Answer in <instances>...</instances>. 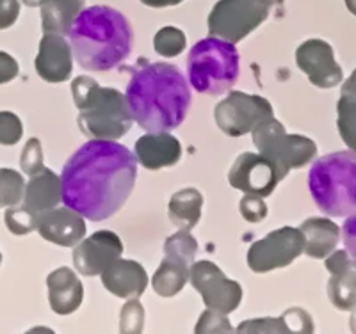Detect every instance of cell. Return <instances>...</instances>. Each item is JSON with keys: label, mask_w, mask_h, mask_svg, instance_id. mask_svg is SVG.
<instances>
[{"label": "cell", "mask_w": 356, "mask_h": 334, "mask_svg": "<svg viewBox=\"0 0 356 334\" xmlns=\"http://www.w3.org/2000/svg\"><path fill=\"white\" fill-rule=\"evenodd\" d=\"M312 199L330 217H348L356 210V153L335 151L314 162L308 173Z\"/></svg>", "instance_id": "cell-5"}, {"label": "cell", "mask_w": 356, "mask_h": 334, "mask_svg": "<svg viewBox=\"0 0 356 334\" xmlns=\"http://www.w3.org/2000/svg\"><path fill=\"white\" fill-rule=\"evenodd\" d=\"M282 317L287 322L291 333H314V322L307 311L300 310V308H291Z\"/></svg>", "instance_id": "cell-37"}, {"label": "cell", "mask_w": 356, "mask_h": 334, "mask_svg": "<svg viewBox=\"0 0 356 334\" xmlns=\"http://www.w3.org/2000/svg\"><path fill=\"white\" fill-rule=\"evenodd\" d=\"M4 222L6 228H8L13 235L24 237V235L38 230L40 215H38L36 212H33L31 208H27L25 205H15L6 208Z\"/></svg>", "instance_id": "cell-27"}, {"label": "cell", "mask_w": 356, "mask_h": 334, "mask_svg": "<svg viewBox=\"0 0 356 334\" xmlns=\"http://www.w3.org/2000/svg\"><path fill=\"white\" fill-rule=\"evenodd\" d=\"M49 302L54 313L72 315L81 308L84 299V286L81 279L68 267H61L50 272L47 278Z\"/></svg>", "instance_id": "cell-19"}, {"label": "cell", "mask_w": 356, "mask_h": 334, "mask_svg": "<svg viewBox=\"0 0 356 334\" xmlns=\"http://www.w3.org/2000/svg\"><path fill=\"white\" fill-rule=\"evenodd\" d=\"M253 144L287 176L289 171L301 169L317 155V144L298 133H287L276 117L264 121L253 132Z\"/></svg>", "instance_id": "cell-7"}, {"label": "cell", "mask_w": 356, "mask_h": 334, "mask_svg": "<svg viewBox=\"0 0 356 334\" xmlns=\"http://www.w3.org/2000/svg\"><path fill=\"white\" fill-rule=\"evenodd\" d=\"M271 117L275 110L266 98L243 91H230L214 109L216 123L228 137H243Z\"/></svg>", "instance_id": "cell-9"}, {"label": "cell", "mask_w": 356, "mask_h": 334, "mask_svg": "<svg viewBox=\"0 0 356 334\" xmlns=\"http://www.w3.org/2000/svg\"><path fill=\"white\" fill-rule=\"evenodd\" d=\"M269 8H273V6H282L285 2V0H264Z\"/></svg>", "instance_id": "cell-45"}, {"label": "cell", "mask_w": 356, "mask_h": 334, "mask_svg": "<svg viewBox=\"0 0 356 334\" xmlns=\"http://www.w3.org/2000/svg\"><path fill=\"white\" fill-rule=\"evenodd\" d=\"M20 17V0H0V31L13 27Z\"/></svg>", "instance_id": "cell-38"}, {"label": "cell", "mask_w": 356, "mask_h": 334, "mask_svg": "<svg viewBox=\"0 0 356 334\" xmlns=\"http://www.w3.org/2000/svg\"><path fill=\"white\" fill-rule=\"evenodd\" d=\"M25 181L15 169H0V208L20 205L24 201Z\"/></svg>", "instance_id": "cell-28"}, {"label": "cell", "mask_w": 356, "mask_h": 334, "mask_svg": "<svg viewBox=\"0 0 356 334\" xmlns=\"http://www.w3.org/2000/svg\"><path fill=\"white\" fill-rule=\"evenodd\" d=\"M73 103L79 109V128L89 139L116 141L134 123L125 94L102 87L95 78L81 75L72 82Z\"/></svg>", "instance_id": "cell-4"}, {"label": "cell", "mask_w": 356, "mask_h": 334, "mask_svg": "<svg viewBox=\"0 0 356 334\" xmlns=\"http://www.w3.org/2000/svg\"><path fill=\"white\" fill-rule=\"evenodd\" d=\"M20 165H22V171H24L27 176H34V174L40 173L41 169H44L43 149H41L40 139L36 137L29 139L24 151H22Z\"/></svg>", "instance_id": "cell-34"}, {"label": "cell", "mask_w": 356, "mask_h": 334, "mask_svg": "<svg viewBox=\"0 0 356 334\" xmlns=\"http://www.w3.org/2000/svg\"><path fill=\"white\" fill-rule=\"evenodd\" d=\"M136 178L138 157L127 146L89 139L63 167V201L84 219L106 221L125 206Z\"/></svg>", "instance_id": "cell-1"}, {"label": "cell", "mask_w": 356, "mask_h": 334, "mask_svg": "<svg viewBox=\"0 0 356 334\" xmlns=\"http://www.w3.org/2000/svg\"><path fill=\"white\" fill-rule=\"evenodd\" d=\"M285 174L267 157L260 153H246L235 158L228 173V183L234 189L246 194H259L267 197L275 192L276 185L284 180Z\"/></svg>", "instance_id": "cell-12"}, {"label": "cell", "mask_w": 356, "mask_h": 334, "mask_svg": "<svg viewBox=\"0 0 356 334\" xmlns=\"http://www.w3.org/2000/svg\"><path fill=\"white\" fill-rule=\"evenodd\" d=\"M300 231L305 238L303 253L314 260H323L339 246L340 228L332 219L310 217L301 222Z\"/></svg>", "instance_id": "cell-22"}, {"label": "cell", "mask_w": 356, "mask_h": 334, "mask_svg": "<svg viewBox=\"0 0 356 334\" xmlns=\"http://www.w3.org/2000/svg\"><path fill=\"white\" fill-rule=\"evenodd\" d=\"M63 201L61 176H57L54 171L41 169L40 173L31 176L25 185L24 205L36 212L38 215L56 208Z\"/></svg>", "instance_id": "cell-20"}, {"label": "cell", "mask_w": 356, "mask_h": 334, "mask_svg": "<svg viewBox=\"0 0 356 334\" xmlns=\"http://www.w3.org/2000/svg\"><path fill=\"white\" fill-rule=\"evenodd\" d=\"M337 128L344 144L356 153V93L348 85H342L337 103Z\"/></svg>", "instance_id": "cell-26"}, {"label": "cell", "mask_w": 356, "mask_h": 334, "mask_svg": "<svg viewBox=\"0 0 356 334\" xmlns=\"http://www.w3.org/2000/svg\"><path fill=\"white\" fill-rule=\"evenodd\" d=\"M145 324V310L138 297H130L120 315V331L122 333H141Z\"/></svg>", "instance_id": "cell-32"}, {"label": "cell", "mask_w": 356, "mask_h": 334, "mask_svg": "<svg viewBox=\"0 0 356 334\" xmlns=\"http://www.w3.org/2000/svg\"><path fill=\"white\" fill-rule=\"evenodd\" d=\"M340 237L344 240L346 251L349 253V256H353L356 260V210L349 214V217L346 219L344 226H342V231H340Z\"/></svg>", "instance_id": "cell-39"}, {"label": "cell", "mask_w": 356, "mask_h": 334, "mask_svg": "<svg viewBox=\"0 0 356 334\" xmlns=\"http://www.w3.org/2000/svg\"><path fill=\"white\" fill-rule=\"evenodd\" d=\"M305 238L300 228H280L271 231L262 240L251 244L246 262L253 272L266 274L276 269H285L303 254Z\"/></svg>", "instance_id": "cell-10"}, {"label": "cell", "mask_w": 356, "mask_h": 334, "mask_svg": "<svg viewBox=\"0 0 356 334\" xmlns=\"http://www.w3.org/2000/svg\"><path fill=\"white\" fill-rule=\"evenodd\" d=\"M346 8L349 9L351 15H355L356 17V0H346Z\"/></svg>", "instance_id": "cell-44"}, {"label": "cell", "mask_w": 356, "mask_h": 334, "mask_svg": "<svg viewBox=\"0 0 356 334\" xmlns=\"http://www.w3.org/2000/svg\"><path fill=\"white\" fill-rule=\"evenodd\" d=\"M198 253V242L191 235V231L178 230L177 233L171 235L166 242H164V254L166 256H173L182 260V262L193 265L195 263V256Z\"/></svg>", "instance_id": "cell-29"}, {"label": "cell", "mask_w": 356, "mask_h": 334, "mask_svg": "<svg viewBox=\"0 0 356 334\" xmlns=\"http://www.w3.org/2000/svg\"><path fill=\"white\" fill-rule=\"evenodd\" d=\"M136 157L143 167L159 171L182 158V144L170 132H148L136 142Z\"/></svg>", "instance_id": "cell-17"}, {"label": "cell", "mask_w": 356, "mask_h": 334, "mask_svg": "<svg viewBox=\"0 0 356 334\" xmlns=\"http://www.w3.org/2000/svg\"><path fill=\"white\" fill-rule=\"evenodd\" d=\"M102 285L106 286L107 292H111L114 297H139L145 294L148 286V274L141 263L118 258L113 265L102 272Z\"/></svg>", "instance_id": "cell-18"}, {"label": "cell", "mask_w": 356, "mask_h": 334, "mask_svg": "<svg viewBox=\"0 0 356 334\" xmlns=\"http://www.w3.org/2000/svg\"><path fill=\"white\" fill-rule=\"evenodd\" d=\"M328 297L340 311H353L356 306V260H351L348 269L332 276L328 281Z\"/></svg>", "instance_id": "cell-25"}, {"label": "cell", "mask_w": 356, "mask_h": 334, "mask_svg": "<svg viewBox=\"0 0 356 334\" xmlns=\"http://www.w3.org/2000/svg\"><path fill=\"white\" fill-rule=\"evenodd\" d=\"M134 121L146 132H171L182 125L191 107L184 73L168 62H148L134 72L127 85Z\"/></svg>", "instance_id": "cell-2"}, {"label": "cell", "mask_w": 356, "mask_h": 334, "mask_svg": "<svg viewBox=\"0 0 356 334\" xmlns=\"http://www.w3.org/2000/svg\"><path fill=\"white\" fill-rule=\"evenodd\" d=\"M191 285L202 295L203 302L209 310L221 311L225 315L234 313L243 301V288L237 281H232L221 272L216 263L195 262L189 272Z\"/></svg>", "instance_id": "cell-11"}, {"label": "cell", "mask_w": 356, "mask_h": 334, "mask_svg": "<svg viewBox=\"0 0 356 334\" xmlns=\"http://www.w3.org/2000/svg\"><path fill=\"white\" fill-rule=\"evenodd\" d=\"M351 327L356 333V310H353V318H351Z\"/></svg>", "instance_id": "cell-46"}, {"label": "cell", "mask_w": 356, "mask_h": 334, "mask_svg": "<svg viewBox=\"0 0 356 334\" xmlns=\"http://www.w3.org/2000/svg\"><path fill=\"white\" fill-rule=\"evenodd\" d=\"M0 263H2V253H0Z\"/></svg>", "instance_id": "cell-47"}, {"label": "cell", "mask_w": 356, "mask_h": 334, "mask_svg": "<svg viewBox=\"0 0 356 334\" xmlns=\"http://www.w3.org/2000/svg\"><path fill=\"white\" fill-rule=\"evenodd\" d=\"M123 244L116 233L102 230L84 237L73 249V265L82 276H102V272L122 258Z\"/></svg>", "instance_id": "cell-14"}, {"label": "cell", "mask_w": 356, "mask_h": 334, "mask_svg": "<svg viewBox=\"0 0 356 334\" xmlns=\"http://www.w3.org/2000/svg\"><path fill=\"white\" fill-rule=\"evenodd\" d=\"M73 57L91 72H109L129 59L134 31L125 15L109 6L82 9L68 31Z\"/></svg>", "instance_id": "cell-3"}, {"label": "cell", "mask_w": 356, "mask_h": 334, "mask_svg": "<svg viewBox=\"0 0 356 334\" xmlns=\"http://www.w3.org/2000/svg\"><path fill=\"white\" fill-rule=\"evenodd\" d=\"M203 208V196L198 189L187 187L171 196L168 205V217L177 230L191 231L200 222Z\"/></svg>", "instance_id": "cell-23"}, {"label": "cell", "mask_w": 356, "mask_h": 334, "mask_svg": "<svg viewBox=\"0 0 356 334\" xmlns=\"http://www.w3.org/2000/svg\"><path fill=\"white\" fill-rule=\"evenodd\" d=\"M230 320L227 315L216 310L203 311L202 317L198 318V324L195 327L196 334H221V333H234Z\"/></svg>", "instance_id": "cell-31"}, {"label": "cell", "mask_w": 356, "mask_h": 334, "mask_svg": "<svg viewBox=\"0 0 356 334\" xmlns=\"http://www.w3.org/2000/svg\"><path fill=\"white\" fill-rule=\"evenodd\" d=\"M344 85H348L349 89H353V91H355V93H356V69H355V72H353L351 77H349L348 81L344 82Z\"/></svg>", "instance_id": "cell-43"}, {"label": "cell", "mask_w": 356, "mask_h": 334, "mask_svg": "<svg viewBox=\"0 0 356 334\" xmlns=\"http://www.w3.org/2000/svg\"><path fill=\"white\" fill-rule=\"evenodd\" d=\"M269 9L264 0H218L207 20L209 34L237 44L267 20Z\"/></svg>", "instance_id": "cell-8"}, {"label": "cell", "mask_w": 356, "mask_h": 334, "mask_svg": "<svg viewBox=\"0 0 356 334\" xmlns=\"http://www.w3.org/2000/svg\"><path fill=\"white\" fill-rule=\"evenodd\" d=\"M191 265L178 260V258L166 256L161 262L152 278V286L155 294L161 297H175L178 292L184 290L186 283L189 281Z\"/></svg>", "instance_id": "cell-24"}, {"label": "cell", "mask_w": 356, "mask_h": 334, "mask_svg": "<svg viewBox=\"0 0 356 334\" xmlns=\"http://www.w3.org/2000/svg\"><path fill=\"white\" fill-rule=\"evenodd\" d=\"M22 4L41 9L43 33L66 36L73 20L84 9L86 0H22Z\"/></svg>", "instance_id": "cell-21"}, {"label": "cell", "mask_w": 356, "mask_h": 334, "mask_svg": "<svg viewBox=\"0 0 356 334\" xmlns=\"http://www.w3.org/2000/svg\"><path fill=\"white\" fill-rule=\"evenodd\" d=\"M296 65L316 87L332 89L344 78L332 44L323 40H307L301 43L296 50Z\"/></svg>", "instance_id": "cell-13"}, {"label": "cell", "mask_w": 356, "mask_h": 334, "mask_svg": "<svg viewBox=\"0 0 356 334\" xmlns=\"http://www.w3.org/2000/svg\"><path fill=\"white\" fill-rule=\"evenodd\" d=\"M239 210L248 222H260L267 217V205L259 194H246L241 199Z\"/></svg>", "instance_id": "cell-36"}, {"label": "cell", "mask_w": 356, "mask_h": 334, "mask_svg": "<svg viewBox=\"0 0 356 334\" xmlns=\"http://www.w3.org/2000/svg\"><path fill=\"white\" fill-rule=\"evenodd\" d=\"M355 310H356V306H355Z\"/></svg>", "instance_id": "cell-48"}, {"label": "cell", "mask_w": 356, "mask_h": 334, "mask_svg": "<svg viewBox=\"0 0 356 334\" xmlns=\"http://www.w3.org/2000/svg\"><path fill=\"white\" fill-rule=\"evenodd\" d=\"M34 66L38 75L49 84L68 81L73 69V50L70 41L63 34L44 33Z\"/></svg>", "instance_id": "cell-15"}, {"label": "cell", "mask_w": 356, "mask_h": 334, "mask_svg": "<svg viewBox=\"0 0 356 334\" xmlns=\"http://www.w3.org/2000/svg\"><path fill=\"white\" fill-rule=\"evenodd\" d=\"M143 4L148 6V8H171V6L182 4L184 0H141Z\"/></svg>", "instance_id": "cell-42"}, {"label": "cell", "mask_w": 356, "mask_h": 334, "mask_svg": "<svg viewBox=\"0 0 356 334\" xmlns=\"http://www.w3.org/2000/svg\"><path fill=\"white\" fill-rule=\"evenodd\" d=\"M187 37L177 27H162L154 37V49L162 57H177L186 50Z\"/></svg>", "instance_id": "cell-30"}, {"label": "cell", "mask_w": 356, "mask_h": 334, "mask_svg": "<svg viewBox=\"0 0 356 334\" xmlns=\"http://www.w3.org/2000/svg\"><path fill=\"white\" fill-rule=\"evenodd\" d=\"M237 333H291L284 317L280 318H253V320H244Z\"/></svg>", "instance_id": "cell-35"}, {"label": "cell", "mask_w": 356, "mask_h": 334, "mask_svg": "<svg viewBox=\"0 0 356 334\" xmlns=\"http://www.w3.org/2000/svg\"><path fill=\"white\" fill-rule=\"evenodd\" d=\"M349 263H351V258H349L348 251L335 249L332 254L326 256V263H324V265H326L330 274L335 276V274H340V272H344V270L349 267Z\"/></svg>", "instance_id": "cell-41"}, {"label": "cell", "mask_w": 356, "mask_h": 334, "mask_svg": "<svg viewBox=\"0 0 356 334\" xmlns=\"http://www.w3.org/2000/svg\"><path fill=\"white\" fill-rule=\"evenodd\" d=\"M187 75L198 93L211 97L227 93L239 78V52L230 41L205 37L191 49Z\"/></svg>", "instance_id": "cell-6"}, {"label": "cell", "mask_w": 356, "mask_h": 334, "mask_svg": "<svg viewBox=\"0 0 356 334\" xmlns=\"http://www.w3.org/2000/svg\"><path fill=\"white\" fill-rule=\"evenodd\" d=\"M38 231L47 242L61 247H75L86 237V222L70 206L52 208L40 215Z\"/></svg>", "instance_id": "cell-16"}, {"label": "cell", "mask_w": 356, "mask_h": 334, "mask_svg": "<svg viewBox=\"0 0 356 334\" xmlns=\"http://www.w3.org/2000/svg\"><path fill=\"white\" fill-rule=\"evenodd\" d=\"M18 73H20V66H18L17 59L9 53L0 52V84H8V82L15 81Z\"/></svg>", "instance_id": "cell-40"}, {"label": "cell", "mask_w": 356, "mask_h": 334, "mask_svg": "<svg viewBox=\"0 0 356 334\" xmlns=\"http://www.w3.org/2000/svg\"><path fill=\"white\" fill-rule=\"evenodd\" d=\"M24 135V125L17 114L2 110L0 112V144L15 146L20 142Z\"/></svg>", "instance_id": "cell-33"}]
</instances>
